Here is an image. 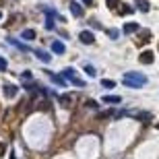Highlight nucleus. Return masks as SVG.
<instances>
[{"label":"nucleus","instance_id":"nucleus-1","mask_svg":"<svg viewBox=\"0 0 159 159\" xmlns=\"http://www.w3.org/2000/svg\"><path fill=\"white\" fill-rule=\"evenodd\" d=\"M147 81L149 79L143 75V72H136V70H130V72H126L124 75V85L126 87H130V89H141V87H145L147 85Z\"/></svg>","mask_w":159,"mask_h":159},{"label":"nucleus","instance_id":"nucleus-2","mask_svg":"<svg viewBox=\"0 0 159 159\" xmlns=\"http://www.w3.org/2000/svg\"><path fill=\"white\" fill-rule=\"evenodd\" d=\"M62 75H64L66 79H70V83L75 85V87H81V89L85 87V81H83V79L77 75V70H75V68H64V72H62Z\"/></svg>","mask_w":159,"mask_h":159},{"label":"nucleus","instance_id":"nucleus-3","mask_svg":"<svg viewBox=\"0 0 159 159\" xmlns=\"http://www.w3.org/2000/svg\"><path fill=\"white\" fill-rule=\"evenodd\" d=\"M19 93V87L17 85H12V83H6L4 85V97H8V99H15Z\"/></svg>","mask_w":159,"mask_h":159},{"label":"nucleus","instance_id":"nucleus-4","mask_svg":"<svg viewBox=\"0 0 159 159\" xmlns=\"http://www.w3.org/2000/svg\"><path fill=\"white\" fill-rule=\"evenodd\" d=\"M46 72H48V77L52 79L56 85H62V87H66V83H68V81H66L64 75H56V72H52V70H46Z\"/></svg>","mask_w":159,"mask_h":159},{"label":"nucleus","instance_id":"nucleus-5","mask_svg":"<svg viewBox=\"0 0 159 159\" xmlns=\"http://www.w3.org/2000/svg\"><path fill=\"white\" fill-rule=\"evenodd\" d=\"M68 6H70V12L75 15V17H85V8H83L79 2H70Z\"/></svg>","mask_w":159,"mask_h":159},{"label":"nucleus","instance_id":"nucleus-6","mask_svg":"<svg viewBox=\"0 0 159 159\" xmlns=\"http://www.w3.org/2000/svg\"><path fill=\"white\" fill-rule=\"evenodd\" d=\"M79 39H81L83 43H93V41H95V35L91 33V31H81V33H79Z\"/></svg>","mask_w":159,"mask_h":159},{"label":"nucleus","instance_id":"nucleus-7","mask_svg":"<svg viewBox=\"0 0 159 159\" xmlns=\"http://www.w3.org/2000/svg\"><path fill=\"white\" fill-rule=\"evenodd\" d=\"M33 54H35L41 62H46V64H50V60H52V56H50L48 52H43V50H33Z\"/></svg>","mask_w":159,"mask_h":159},{"label":"nucleus","instance_id":"nucleus-8","mask_svg":"<svg viewBox=\"0 0 159 159\" xmlns=\"http://www.w3.org/2000/svg\"><path fill=\"white\" fill-rule=\"evenodd\" d=\"M153 58H155L153 52H149V50H147V52H143L141 56H139V60H141L143 64H151V62H153Z\"/></svg>","mask_w":159,"mask_h":159},{"label":"nucleus","instance_id":"nucleus-9","mask_svg":"<svg viewBox=\"0 0 159 159\" xmlns=\"http://www.w3.org/2000/svg\"><path fill=\"white\" fill-rule=\"evenodd\" d=\"M64 50H66V48H64V43H62V41H58V39L52 41V52L54 54H58V56H60V54H64Z\"/></svg>","mask_w":159,"mask_h":159},{"label":"nucleus","instance_id":"nucleus-10","mask_svg":"<svg viewBox=\"0 0 159 159\" xmlns=\"http://www.w3.org/2000/svg\"><path fill=\"white\" fill-rule=\"evenodd\" d=\"M54 17H56V12H54V11H48V15H46V27H48V31L54 29Z\"/></svg>","mask_w":159,"mask_h":159},{"label":"nucleus","instance_id":"nucleus-11","mask_svg":"<svg viewBox=\"0 0 159 159\" xmlns=\"http://www.w3.org/2000/svg\"><path fill=\"white\" fill-rule=\"evenodd\" d=\"M103 101H106V103H120L122 97H120V95H103Z\"/></svg>","mask_w":159,"mask_h":159},{"label":"nucleus","instance_id":"nucleus-12","mask_svg":"<svg viewBox=\"0 0 159 159\" xmlns=\"http://www.w3.org/2000/svg\"><path fill=\"white\" fill-rule=\"evenodd\" d=\"M8 41H11V43H12V46H15V48H19V50H21V52H29V48L25 46V43H21V41L12 39V37H8Z\"/></svg>","mask_w":159,"mask_h":159},{"label":"nucleus","instance_id":"nucleus-13","mask_svg":"<svg viewBox=\"0 0 159 159\" xmlns=\"http://www.w3.org/2000/svg\"><path fill=\"white\" fill-rule=\"evenodd\" d=\"M136 6H139V11H143V12H149V2L147 0H136Z\"/></svg>","mask_w":159,"mask_h":159},{"label":"nucleus","instance_id":"nucleus-14","mask_svg":"<svg viewBox=\"0 0 159 159\" xmlns=\"http://www.w3.org/2000/svg\"><path fill=\"white\" fill-rule=\"evenodd\" d=\"M136 29H139V25H136V23H126V25H124V33H134Z\"/></svg>","mask_w":159,"mask_h":159},{"label":"nucleus","instance_id":"nucleus-15","mask_svg":"<svg viewBox=\"0 0 159 159\" xmlns=\"http://www.w3.org/2000/svg\"><path fill=\"white\" fill-rule=\"evenodd\" d=\"M132 11H134V8L130 4H120V15H132Z\"/></svg>","mask_w":159,"mask_h":159},{"label":"nucleus","instance_id":"nucleus-16","mask_svg":"<svg viewBox=\"0 0 159 159\" xmlns=\"http://www.w3.org/2000/svg\"><path fill=\"white\" fill-rule=\"evenodd\" d=\"M23 39H35V31L33 29H25L23 31Z\"/></svg>","mask_w":159,"mask_h":159},{"label":"nucleus","instance_id":"nucleus-17","mask_svg":"<svg viewBox=\"0 0 159 159\" xmlns=\"http://www.w3.org/2000/svg\"><path fill=\"white\" fill-rule=\"evenodd\" d=\"M101 85H103L106 89H114V87H116V81H112V79H103Z\"/></svg>","mask_w":159,"mask_h":159},{"label":"nucleus","instance_id":"nucleus-18","mask_svg":"<svg viewBox=\"0 0 159 159\" xmlns=\"http://www.w3.org/2000/svg\"><path fill=\"white\" fill-rule=\"evenodd\" d=\"M70 97H75V95H62V97H60V103L64 107H68L70 106Z\"/></svg>","mask_w":159,"mask_h":159},{"label":"nucleus","instance_id":"nucleus-19","mask_svg":"<svg viewBox=\"0 0 159 159\" xmlns=\"http://www.w3.org/2000/svg\"><path fill=\"white\" fill-rule=\"evenodd\" d=\"M83 68H85V72H87L89 77H95V75H97V72H95V68H93V66H91V64H85V66H83Z\"/></svg>","mask_w":159,"mask_h":159},{"label":"nucleus","instance_id":"nucleus-20","mask_svg":"<svg viewBox=\"0 0 159 159\" xmlns=\"http://www.w3.org/2000/svg\"><path fill=\"white\" fill-rule=\"evenodd\" d=\"M107 8H120V0H107Z\"/></svg>","mask_w":159,"mask_h":159},{"label":"nucleus","instance_id":"nucleus-21","mask_svg":"<svg viewBox=\"0 0 159 159\" xmlns=\"http://www.w3.org/2000/svg\"><path fill=\"white\" fill-rule=\"evenodd\" d=\"M107 35L112 37V39H118V37H120V31L118 29H110V31H107Z\"/></svg>","mask_w":159,"mask_h":159},{"label":"nucleus","instance_id":"nucleus-22","mask_svg":"<svg viewBox=\"0 0 159 159\" xmlns=\"http://www.w3.org/2000/svg\"><path fill=\"white\" fill-rule=\"evenodd\" d=\"M4 70H6V60L0 56V72H4Z\"/></svg>","mask_w":159,"mask_h":159},{"label":"nucleus","instance_id":"nucleus-23","mask_svg":"<svg viewBox=\"0 0 159 159\" xmlns=\"http://www.w3.org/2000/svg\"><path fill=\"white\" fill-rule=\"evenodd\" d=\"M4 153H6V145H4V143H0V157H2Z\"/></svg>","mask_w":159,"mask_h":159},{"label":"nucleus","instance_id":"nucleus-24","mask_svg":"<svg viewBox=\"0 0 159 159\" xmlns=\"http://www.w3.org/2000/svg\"><path fill=\"white\" fill-rule=\"evenodd\" d=\"M23 77H25V79H31V81H33V75H31L29 70H25V72H23Z\"/></svg>","mask_w":159,"mask_h":159},{"label":"nucleus","instance_id":"nucleus-25","mask_svg":"<svg viewBox=\"0 0 159 159\" xmlns=\"http://www.w3.org/2000/svg\"><path fill=\"white\" fill-rule=\"evenodd\" d=\"M83 4H87V6H91V4H93V0H83Z\"/></svg>","mask_w":159,"mask_h":159},{"label":"nucleus","instance_id":"nucleus-26","mask_svg":"<svg viewBox=\"0 0 159 159\" xmlns=\"http://www.w3.org/2000/svg\"><path fill=\"white\" fill-rule=\"evenodd\" d=\"M11 159H17V157H15V153H12V155H11Z\"/></svg>","mask_w":159,"mask_h":159},{"label":"nucleus","instance_id":"nucleus-27","mask_svg":"<svg viewBox=\"0 0 159 159\" xmlns=\"http://www.w3.org/2000/svg\"><path fill=\"white\" fill-rule=\"evenodd\" d=\"M0 19H2V12H0Z\"/></svg>","mask_w":159,"mask_h":159},{"label":"nucleus","instance_id":"nucleus-28","mask_svg":"<svg viewBox=\"0 0 159 159\" xmlns=\"http://www.w3.org/2000/svg\"><path fill=\"white\" fill-rule=\"evenodd\" d=\"M157 130H159V124H157Z\"/></svg>","mask_w":159,"mask_h":159}]
</instances>
